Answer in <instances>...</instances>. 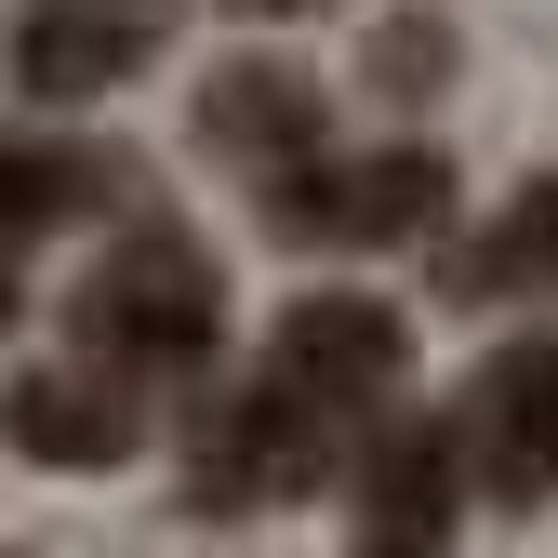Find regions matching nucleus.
<instances>
[{
  "mask_svg": "<svg viewBox=\"0 0 558 558\" xmlns=\"http://www.w3.org/2000/svg\"><path fill=\"white\" fill-rule=\"evenodd\" d=\"M94 360H120L133 386H173V373H214L227 345V279L186 227H120V253H94V279L66 293Z\"/></svg>",
  "mask_w": 558,
  "mask_h": 558,
  "instance_id": "f257e3e1",
  "label": "nucleus"
},
{
  "mask_svg": "<svg viewBox=\"0 0 558 558\" xmlns=\"http://www.w3.org/2000/svg\"><path fill=\"white\" fill-rule=\"evenodd\" d=\"M439 214H452V160H426V147H360V160L319 147L266 186V227L306 253H386V240H426Z\"/></svg>",
  "mask_w": 558,
  "mask_h": 558,
  "instance_id": "f03ea898",
  "label": "nucleus"
},
{
  "mask_svg": "<svg viewBox=\"0 0 558 558\" xmlns=\"http://www.w3.org/2000/svg\"><path fill=\"white\" fill-rule=\"evenodd\" d=\"M452 439H465V478L493 506H545L558 493V332H519V345L478 360Z\"/></svg>",
  "mask_w": 558,
  "mask_h": 558,
  "instance_id": "7ed1b4c3",
  "label": "nucleus"
},
{
  "mask_svg": "<svg viewBox=\"0 0 558 558\" xmlns=\"http://www.w3.org/2000/svg\"><path fill=\"white\" fill-rule=\"evenodd\" d=\"M332 452H345L332 412H306L293 386L253 373L214 426H199V506H293V493H319V478H332Z\"/></svg>",
  "mask_w": 558,
  "mask_h": 558,
  "instance_id": "20e7f679",
  "label": "nucleus"
},
{
  "mask_svg": "<svg viewBox=\"0 0 558 558\" xmlns=\"http://www.w3.org/2000/svg\"><path fill=\"white\" fill-rule=\"evenodd\" d=\"M399 319L373 306V293H306L293 319L266 332V386H293L306 412H332V426H360V412H386L399 399Z\"/></svg>",
  "mask_w": 558,
  "mask_h": 558,
  "instance_id": "39448f33",
  "label": "nucleus"
},
{
  "mask_svg": "<svg viewBox=\"0 0 558 558\" xmlns=\"http://www.w3.org/2000/svg\"><path fill=\"white\" fill-rule=\"evenodd\" d=\"M319 81L293 53H240V66H214V81H199V147L214 160H240V173H293V160H319Z\"/></svg>",
  "mask_w": 558,
  "mask_h": 558,
  "instance_id": "423d86ee",
  "label": "nucleus"
},
{
  "mask_svg": "<svg viewBox=\"0 0 558 558\" xmlns=\"http://www.w3.org/2000/svg\"><path fill=\"white\" fill-rule=\"evenodd\" d=\"M147 53H160V14H147V0H40V14H14V81L40 107L120 94Z\"/></svg>",
  "mask_w": 558,
  "mask_h": 558,
  "instance_id": "0eeeda50",
  "label": "nucleus"
},
{
  "mask_svg": "<svg viewBox=\"0 0 558 558\" xmlns=\"http://www.w3.org/2000/svg\"><path fill=\"white\" fill-rule=\"evenodd\" d=\"M0 426H14V452H40V465H120L147 412H133V373L81 345V360H40V373H14Z\"/></svg>",
  "mask_w": 558,
  "mask_h": 558,
  "instance_id": "6e6552de",
  "label": "nucleus"
},
{
  "mask_svg": "<svg viewBox=\"0 0 558 558\" xmlns=\"http://www.w3.org/2000/svg\"><path fill=\"white\" fill-rule=\"evenodd\" d=\"M452 493H465V439L399 412L386 439H360V545H452Z\"/></svg>",
  "mask_w": 558,
  "mask_h": 558,
  "instance_id": "1a4fd4ad",
  "label": "nucleus"
},
{
  "mask_svg": "<svg viewBox=\"0 0 558 558\" xmlns=\"http://www.w3.org/2000/svg\"><path fill=\"white\" fill-rule=\"evenodd\" d=\"M452 279L465 293H558V173H532L506 214L452 253Z\"/></svg>",
  "mask_w": 558,
  "mask_h": 558,
  "instance_id": "9d476101",
  "label": "nucleus"
},
{
  "mask_svg": "<svg viewBox=\"0 0 558 558\" xmlns=\"http://www.w3.org/2000/svg\"><path fill=\"white\" fill-rule=\"evenodd\" d=\"M94 199H107V160H81V147H0V253L40 240V227H81Z\"/></svg>",
  "mask_w": 558,
  "mask_h": 558,
  "instance_id": "9b49d317",
  "label": "nucleus"
},
{
  "mask_svg": "<svg viewBox=\"0 0 558 558\" xmlns=\"http://www.w3.org/2000/svg\"><path fill=\"white\" fill-rule=\"evenodd\" d=\"M373 66H386V94H426V81H452V27H386Z\"/></svg>",
  "mask_w": 558,
  "mask_h": 558,
  "instance_id": "f8f14e48",
  "label": "nucleus"
},
{
  "mask_svg": "<svg viewBox=\"0 0 558 558\" xmlns=\"http://www.w3.org/2000/svg\"><path fill=\"white\" fill-rule=\"evenodd\" d=\"M227 14H319V0H227Z\"/></svg>",
  "mask_w": 558,
  "mask_h": 558,
  "instance_id": "ddd939ff",
  "label": "nucleus"
},
{
  "mask_svg": "<svg viewBox=\"0 0 558 558\" xmlns=\"http://www.w3.org/2000/svg\"><path fill=\"white\" fill-rule=\"evenodd\" d=\"M0 332H14V253H0Z\"/></svg>",
  "mask_w": 558,
  "mask_h": 558,
  "instance_id": "4468645a",
  "label": "nucleus"
},
{
  "mask_svg": "<svg viewBox=\"0 0 558 558\" xmlns=\"http://www.w3.org/2000/svg\"><path fill=\"white\" fill-rule=\"evenodd\" d=\"M360 558H439V545H360Z\"/></svg>",
  "mask_w": 558,
  "mask_h": 558,
  "instance_id": "2eb2a0df",
  "label": "nucleus"
}]
</instances>
